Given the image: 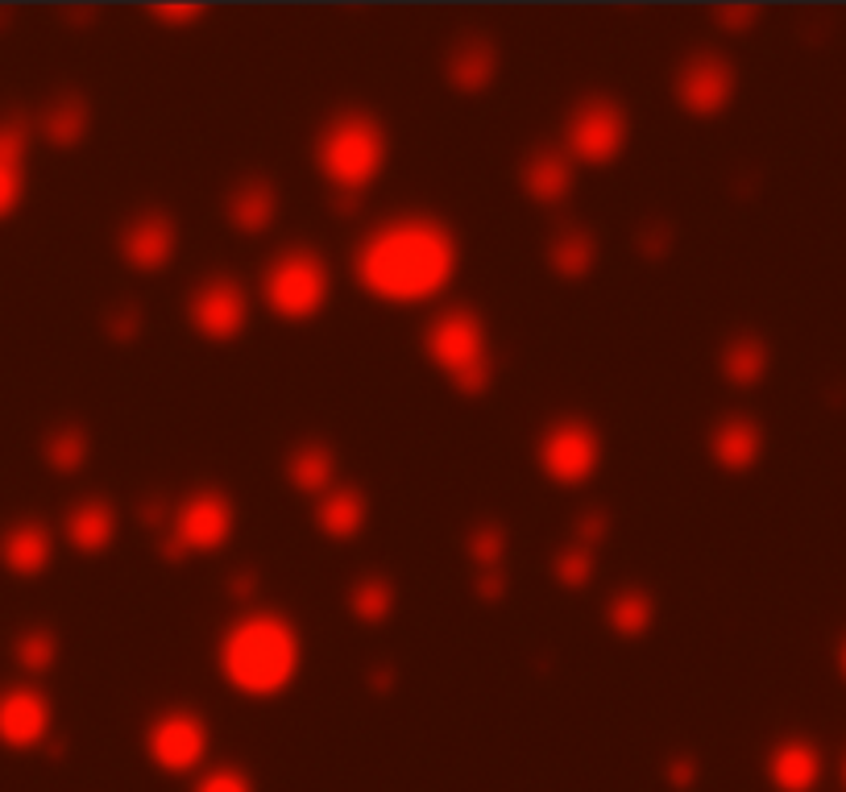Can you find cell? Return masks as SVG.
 <instances>
[{
    "label": "cell",
    "instance_id": "obj_1",
    "mask_svg": "<svg viewBox=\"0 0 846 792\" xmlns=\"http://www.w3.org/2000/svg\"><path fill=\"white\" fill-rule=\"evenodd\" d=\"M461 266L456 237L436 216H394L361 237L353 253V274L361 291L378 303L419 308L449 291Z\"/></svg>",
    "mask_w": 846,
    "mask_h": 792
},
{
    "label": "cell",
    "instance_id": "obj_2",
    "mask_svg": "<svg viewBox=\"0 0 846 792\" xmlns=\"http://www.w3.org/2000/svg\"><path fill=\"white\" fill-rule=\"evenodd\" d=\"M303 664V639L295 623L274 610L241 614L221 639V676L241 697H278L295 685Z\"/></svg>",
    "mask_w": 846,
    "mask_h": 792
},
{
    "label": "cell",
    "instance_id": "obj_3",
    "mask_svg": "<svg viewBox=\"0 0 846 792\" xmlns=\"http://www.w3.org/2000/svg\"><path fill=\"white\" fill-rule=\"evenodd\" d=\"M386 158H391L386 129L378 125V117H370V112L332 117L324 133H320V142H315V170L345 195L370 188L373 179L386 170Z\"/></svg>",
    "mask_w": 846,
    "mask_h": 792
},
{
    "label": "cell",
    "instance_id": "obj_4",
    "mask_svg": "<svg viewBox=\"0 0 846 792\" xmlns=\"http://www.w3.org/2000/svg\"><path fill=\"white\" fill-rule=\"evenodd\" d=\"M424 353L461 395H481L495 377L490 336H486L481 315L469 308H449L436 315L424 333Z\"/></svg>",
    "mask_w": 846,
    "mask_h": 792
},
{
    "label": "cell",
    "instance_id": "obj_5",
    "mask_svg": "<svg viewBox=\"0 0 846 792\" xmlns=\"http://www.w3.org/2000/svg\"><path fill=\"white\" fill-rule=\"evenodd\" d=\"M332 274L315 250H283L262 274V303L287 324H308L329 308Z\"/></svg>",
    "mask_w": 846,
    "mask_h": 792
},
{
    "label": "cell",
    "instance_id": "obj_6",
    "mask_svg": "<svg viewBox=\"0 0 846 792\" xmlns=\"http://www.w3.org/2000/svg\"><path fill=\"white\" fill-rule=\"evenodd\" d=\"M627 112L606 96H589L581 100L569 121H564V154L573 163H589V167H610L627 149Z\"/></svg>",
    "mask_w": 846,
    "mask_h": 792
},
{
    "label": "cell",
    "instance_id": "obj_7",
    "mask_svg": "<svg viewBox=\"0 0 846 792\" xmlns=\"http://www.w3.org/2000/svg\"><path fill=\"white\" fill-rule=\"evenodd\" d=\"M539 473L552 485H585L601 469V436L585 419H560L552 423L536 448Z\"/></svg>",
    "mask_w": 846,
    "mask_h": 792
},
{
    "label": "cell",
    "instance_id": "obj_8",
    "mask_svg": "<svg viewBox=\"0 0 846 792\" xmlns=\"http://www.w3.org/2000/svg\"><path fill=\"white\" fill-rule=\"evenodd\" d=\"M237 527V511L221 490H195L187 494L170 515V552L183 556H207L221 543H228Z\"/></svg>",
    "mask_w": 846,
    "mask_h": 792
},
{
    "label": "cell",
    "instance_id": "obj_9",
    "mask_svg": "<svg viewBox=\"0 0 846 792\" xmlns=\"http://www.w3.org/2000/svg\"><path fill=\"white\" fill-rule=\"evenodd\" d=\"M145 755L154 759V768L163 771H183L200 768L207 755V727L200 713L191 709H166L158 713L150 730H145Z\"/></svg>",
    "mask_w": 846,
    "mask_h": 792
},
{
    "label": "cell",
    "instance_id": "obj_10",
    "mask_svg": "<svg viewBox=\"0 0 846 792\" xmlns=\"http://www.w3.org/2000/svg\"><path fill=\"white\" fill-rule=\"evenodd\" d=\"M187 320H191V328L204 340H233V336H241L249 324L246 287L237 278H228V274H212L191 295Z\"/></svg>",
    "mask_w": 846,
    "mask_h": 792
},
{
    "label": "cell",
    "instance_id": "obj_11",
    "mask_svg": "<svg viewBox=\"0 0 846 792\" xmlns=\"http://www.w3.org/2000/svg\"><path fill=\"white\" fill-rule=\"evenodd\" d=\"M55 709L46 693L34 685H9L0 688V747L9 751H34L50 739Z\"/></svg>",
    "mask_w": 846,
    "mask_h": 792
},
{
    "label": "cell",
    "instance_id": "obj_12",
    "mask_svg": "<svg viewBox=\"0 0 846 792\" xmlns=\"http://www.w3.org/2000/svg\"><path fill=\"white\" fill-rule=\"evenodd\" d=\"M677 105L693 117H718L735 100V67L718 55H698L677 71Z\"/></svg>",
    "mask_w": 846,
    "mask_h": 792
},
{
    "label": "cell",
    "instance_id": "obj_13",
    "mask_svg": "<svg viewBox=\"0 0 846 792\" xmlns=\"http://www.w3.org/2000/svg\"><path fill=\"white\" fill-rule=\"evenodd\" d=\"M179 245V232L170 225V216L163 212H145L138 220H129V229L121 232V257L129 271L138 274H158L170 266Z\"/></svg>",
    "mask_w": 846,
    "mask_h": 792
},
{
    "label": "cell",
    "instance_id": "obj_14",
    "mask_svg": "<svg viewBox=\"0 0 846 792\" xmlns=\"http://www.w3.org/2000/svg\"><path fill=\"white\" fill-rule=\"evenodd\" d=\"M55 561V536L50 527H41L38 519H21L13 523L4 536H0V564L4 573H13L21 581H34L41 577Z\"/></svg>",
    "mask_w": 846,
    "mask_h": 792
},
{
    "label": "cell",
    "instance_id": "obj_15",
    "mask_svg": "<svg viewBox=\"0 0 846 792\" xmlns=\"http://www.w3.org/2000/svg\"><path fill=\"white\" fill-rule=\"evenodd\" d=\"M710 457L730 473H747L764 457V428L751 416H726L710 432Z\"/></svg>",
    "mask_w": 846,
    "mask_h": 792
},
{
    "label": "cell",
    "instance_id": "obj_16",
    "mask_svg": "<svg viewBox=\"0 0 846 792\" xmlns=\"http://www.w3.org/2000/svg\"><path fill=\"white\" fill-rule=\"evenodd\" d=\"M767 780L776 792H813L822 780V751L809 739H785L767 755Z\"/></svg>",
    "mask_w": 846,
    "mask_h": 792
},
{
    "label": "cell",
    "instance_id": "obj_17",
    "mask_svg": "<svg viewBox=\"0 0 846 792\" xmlns=\"http://www.w3.org/2000/svg\"><path fill=\"white\" fill-rule=\"evenodd\" d=\"M523 191H527V200H536V204H560L569 191H573V158L557 146H539L536 154H527V163H523Z\"/></svg>",
    "mask_w": 846,
    "mask_h": 792
},
{
    "label": "cell",
    "instance_id": "obj_18",
    "mask_svg": "<svg viewBox=\"0 0 846 792\" xmlns=\"http://www.w3.org/2000/svg\"><path fill=\"white\" fill-rule=\"evenodd\" d=\"M25 149L29 133L21 121H0V220H9L25 200Z\"/></svg>",
    "mask_w": 846,
    "mask_h": 792
},
{
    "label": "cell",
    "instance_id": "obj_19",
    "mask_svg": "<svg viewBox=\"0 0 846 792\" xmlns=\"http://www.w3.org/2000/svg\"><path fill=\"white\" fill-rule=\"evenodd\" d=\"M67 540L83 556H100L108 543L117 540V515L104 499H83L67 515Z\"/></svg>",
    "mask_w": 846,
    "mask_h": 792
},
{
    "label": "cell",
    "instance_id": "obj_20",
    "mask_svg": "<svg viewBox=\"0 0 846 792\" xmlns=\"http://www.w3.org/2000/svg\"><path fill=\"white\" fill-rule=\"evenodd\" d=\"M366 499L349 490V485H336L329 490L324 499H315V527L329 536V540H353V536H361V527H366Z\"/></svg>",
    "mask_w": 846,
    "mask_h": 792
},
{
    "label": "cell",
    "instance_id": "obj_21",
    "mask_svg": "<svg viewBox=\"0 0 846 792\" xmlns=\"http://www.w3.org/2000/svg\"><path fill=\"white\" fill-rule=\"evenodd\" d=\"M287 481L299 494L324 499L329 490H336V457L324 444H299L287 457Z\"/></svg>",
    "mask_w": 846,
    "mask_h": 792
},
{
    "label": "cell",
    "instance_id": "obj_22",
    "mask_svg": "<svg viewBox=\"0 0 846 792\" xmlns=\"http://www.w3.org/2000/svg\"><path fill=\"white\" fill-rule=\"evenodd\" d=\"M767 365H772V353H767V345L760 336H735V340L723 349V357H718V374H723L730 386H739V391L764 382Z\"/></svg>",
    "mask_w": 846,
    "mask_h": 792
},
{
    "label": "cell",
    "instance_id": "obj_23",
    "mask_svg": "<svg viewBox=\"0 0 846 792\" xmlns=\"http://www.w3.org/2000/svg\"><path fill=\"white\" fill-rule=\"evenodd\" d=\"M274 212H278V195H274V188L262 183V179H249V183H241V188L228 195V220H233V229L237 232L270 229Z\"/></svg>",
    "mask_w": 846,
    "mask_h": 792
},
{
    "label": "cell",
    "instance_id": "obj_24",
    "mask_svg": "<svg viewBox=\"0 0 846 792\" xmlns=\"http://www.w3.org/2000/svg\"><path fill=\"white\" fill-rule=\"evenodd\" d=\"M495 46L481 43V38H469V43H461L453 50V59H449V80L453 87L461 92H481V87L495 80Z\"/></svg>",
    "mask_w": 846,
    "mask_h": 792
},
{
    "label": "cell",
    "instance_id": "obj_25",
    "mask_svg": "<svg viewBox=\"0 0 846 792\" xmlns=\"http://www.w3.org/2000/svg\"><path fill=\"white\" fill-rule=\"evenodd\" d=\"M41 133H46L50 146L59 149L80 146L83 133H87V105H83V96H75V92L59 96L55 105L46 108V117H41Z\"/></svg>",
    "mask_w": 846,
    "mask_h": 792
},
{
    "label": "cell",
    "instance_id": "obj_26",
    "mask_svg": "<svg viewBox=\"0 0 846 792\" xmlns=\"http://www.w3.org/2000/svg\"><path fill=\"white\" fill-rule=\"evenodd\" d=\"M594 237L581 229H564L557 232V241H552V250H548V262H552V271L564 274V278H581V274L594 271Z\"/></svg>",
    "mask_w": 846,
    "mask_h": 792
},
{
    "label": "cell",
    "instance_id": "obj_27",
    "mask_svg": "<svg viewBox=\"0 0 846 792\" xmlns=\"http://www.w3.org/2000/svg\"><path fill=\"white\" fill-rule=\"evenodd\" d=\"M610 626L619 631V635H643L647 626H652V619H656V605H652V598L643 593V589H622L619 598L610 602Z\"/></svg>",
    "mask_w": 846,
    "mask_h": 792
},
{
    "label": "cell",
    "instance_id": "obj_28",
    "mask_svg": "<svg viewBox=\"0 0 846 792\" xmlns=\"http://www.w3.org/2000/svg\"><path fill=\"white\" fill-rule=\"evenodd\" d=\"M46 465L55 473H75L87 465V436L80 428H59L55 436L46 440Z\"/></svg>",
    "mask_w": 846,
    "mask_h": 792
},
{
    "label": "cell",
    "instance_id": "obj_29",
    "mask_svg": "<svg viewBox=\"0 0 846 792\" xmlns=\"http://www.w3.org/2000/svg\"><path fill=\"white\" fill-rule=\"evenodd\" d=\"M353 614L361 619V623H382L386 614H391L394 605V589L391 581H382V577H366V581L353 585Z\"/></svg>",
    "mask_w": 846,
    "mask_h": 792
},
{
    "label": "cell",
    "instance_id": "obj_30",
    "mask_svg": "<svg viewBox=\"0 0 846 792\" xmlns=\"http://www.w3.org/2000/svg\"><path fill=\"white\" fill-rule=\"evenodd\" d=\"M13 656H17V664L25 668V672H50V668H55V656H59V644H55L50 631L34 626V631H25L17 639Z\"/></svg>",
    "mask_w": 846,
    "mask_h": 792
},
{
    "label": "cell",
    "instance_id": "obj_31",
    "mask_svg": "<svg viewBox=\"0 0 846 792\" xmlns=\"http://www.w3.org/2000/svg\"><path fill=\"white\" fill-rule=\"evenodd\" d=\"M552 573H557V581L577 589V585H585L594 577V552L589 548H569V552H560L557 561H552Z\"/></svg>",
    "mask_w": 846,
    "mask_h": 792
},
{
    "label": "cell",
    "instance_id": "obj_32",
    "mask_svg": "<svg viewBox=\"0 0 846 792\" xmlns=\"http://www.w3.org/2000/svg\"><path fill=\"white\" fill-rule=\"evenodd\" d=\"M195 792H253V784H249L246 771H237V768H216V771H207L204 780L195 784Z\"/></svg>",
    "mask_w": 846,
    "mask_h": 792
},
{
    "label": "cell",
    "instance_id": "obj_33",
    "mask_svg": "<svg viewBox=\"0 0 846 792\" xmlns=\"http://www.w3.org/2000/svg\"><path fill=\"white\" fill-rule=\"evenodd\" d=\"M154 17H163V22L191 25L195 17H200V9H191V4H158V9H154Z\"/></svg>",
    "mask_w": 846,
    "mask_h": 792
},
{
    "label": "cell",
    "instance_id": "obj_34",
    "mask_svg": "<svg viewBox=\"0 0 846 792\" xmlns=\"http://www.w3.org/2000/svg\"><path fill=\"white\" fill-rule=\"evenodd\" d=\"M838 672H843V681H846V639H843V647H838Z\"/></svg>",
    "mask_w": 846,
    "mask_h": 792
},
{
    "label": "cell",
    "instance_id": "obj_35",
    "mask_svg": "<svg viewBox=\"0 0 846 792\" xmlns=\"http://www.w3.org/2000/svg\"><path fill=\"white\" fill-rule=\"evenodd\" d=\"M843 780H846V764H843Z\"/></svg>",
    "mask_w": 846,
    "mask_h": 792
}]
</instances>
